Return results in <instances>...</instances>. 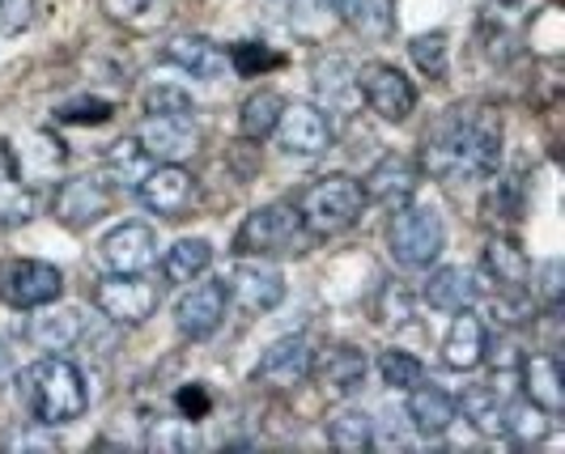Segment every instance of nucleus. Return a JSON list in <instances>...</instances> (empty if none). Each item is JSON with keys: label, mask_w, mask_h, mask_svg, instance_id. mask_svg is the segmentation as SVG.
<instances>
[{"label": "nucleus", "mask_w": 565, "mask_h": 454, "mask_svg": "<svg viewBox=\"0 0 565 454\" xmlns=\"http://www.w3.org/2000/svg\"><path fill=\"white\" fill-rule=\"evenodd\" d=\"M502 162V123L489 111H451L422 144V171L443 183H477Z\"/></svg>", "instance_id": "nucleus-1"}, {"label": "nucleus", "mask_w": 565, "mask_h": 454, "mask_svg": "<svg viewBox=\"0 0 565 454\" xmlns=\"http://www.w3.org/2000/svg\"><path fill=\"white\" fill-rule=\"evenodd\" d=\"M18 396H22V408L34 417V425L43 429L73 425V421H82L85 408H89L82 369L73 366V361H64V357H43V361L22 369Z\"/></svg>", "instance_id": "nucleus-2"}, {"label": "nucleus", "mask_w": 565, "mask_h": 454, "mask_svg": "<svg viewBox=\"0 0 565 454\" xmlns=\"http://www.w3.org/2000/svg\"><path fill=\"white\" fill-rule=\"evenodd\" d=\"M362 183H353L349 174H328L311 183L302 196H298V217H302V229L315 234V238H332V234H344L349 226H358L362 217Z\"/></svg>", "instance_id": "nucleus-3"}, {"label": "nucleus", "mask_w": 565, "mask_h": 454, "mask_svg": "<svg viewBox=\"0 0 565 454\" xmlns=\"http://www.w3.org/2000/svg\"><path fill=\"white\" fill-rule=\"evenodd\" d=\"M443 242H447V229L429 204H399L387 226V247L399 268H413V272L429 268L443 256Z\"/></svg>", "instance_id": "nucleus-4"}, {"label": "nucleus", "mask_w": 565, "mask_h": 454, "mask_svg": "<svg viewBox=\"0 0 565 454\" xmlns=\"http://www.w3.org/2000/svg\"><path fill=\"white\" fill-rule=\"evenodd\" d=\"M302 238H307V229H302V217L294 204H264L243 221L238 238H234V251H243V256H298Z\"/></svg>", "instance_id": "nucleus-5"}, {"label": "nucleus", "mask_w": 565, "mask_h": 454, "mask_svg": "<svg viewBox=\"0 0 565 454\" xmlns=\"http://www.w3.org/2000/svg\"><path fill=\"white\" fill-rule=\"evenodd\" d=\"M64 293V272L43 259H4L0 263V302L13 311H39Z\"/></svg>", "instance_id": "nucleus-6"}, {"label": "nucleus", "mask_w": 565, "mask_h": 454, "mask_svg": "<svg viewBox=\"0 0 565 454\" xmlns=\"http://www.w3.org/2000/svg\"><path fill=\"white\" fill-rule=\"evenodd\" d=\"M89 302L107 314L111 323L137 327L158 311V284L145 281V272H107L103 281H94Z\"/></svg>", "instance_id": "nucleus-7"}, {"label": "nucleus", "mask_w": 565, "mask_h": 454, "mask_svg": "<svg viewBox=\"0 0 565 454\" xmlns=\"http://www.w3.org/2000/svg\"><path fill=\"white\" fill-rule=\"evenodd\" d=\"M137 199H141L153 217L179 221V217L196 204V179L183 171L179 162H158V166H149L145 179L137 183Z\"/></svg>", "instance_id": "nucleus-8"}, {"label": "nucleus", "mask_w": 565, "mask_h": 454, "mask_svg": "<svg viewBox=\"0 0 565 454\" xmlns=\"http://www.w3.org/2000/svg\"><path fill=\"white\" fill-rule=\"evenodd\" d=\"M358 94L366 98L370 111L379 119H387V123H404L417 107V89L396 64H366L358 73Z\"/></svg>", "instance_id": "nucleus-9"}, {"label": "nucleus", "mask_w": 565, "mask_h": 454, "mask_svg": "<svg viewBox=\"0 0 565 454\" xmlns=\"http://www.w3.org/2000/svg\"><path fill=\"white\" fill-rule=\"evenodd\" d=\"M273 132H277V141L289 158H319L332 144V123L311 102H285Z\"/></svg>", "instance_id": "nucleus-10"}, {"label": "nucleus", "mask_w": 565, "mask_h": 454, "mask_svg": "<svg viewBox=\"0 0 565 454\" xmlns=\"http://www.w3.org/2000/svg\"><path fill=\"white\" fill-rule=\"evenodd\" d=\"M226 306H230L226 277H222V281L192 284V289L174 302V327H179L188 340H209V336L222 327Z\"/></svg>", "instance_id": "nucleus-11"}, {"label": "nucleus", "mask_w": 565, "mask_h": 454, "mask_svg": "<svg viewBox=\"0 0 565 454\" xmlns=\"http://www.w3.org/2000/svg\"><path fill=\"white\" fill-rule=\"evenodd\" d=\"M111 199H115L111 183L103 174H82V179L60 183L56 199H52V213L68 229H82V226H94L98 217H107L111 213Z\"/></svg>", "instance_id": "nucleus-12"}, {"label": "nucleus", "mask_w": 565, "mask_h": 454, "mask_svg": "<svg viewBox=\"0 0 565 454\" xmlns=\"http://www.w3.org/2000/svg\"><path fill=\"white\" fill-rule=\"evenodd\" d=\"M98 259L107 272H149L158 263V234L141 221H124L98 242Z\"/></svg>", "instance_id": "nucleus-13"}, {"label": "nucleus", "mask_w": 565, "mask_h": 454, "mask_svg": "<svg viewBox=\"0 0 565 454\" xmlns=\"http://www.w3.org/2000/svg\"><path fill=\"white\" fill-rule=\"evenodd\" d=\"M226 293L230 302H238L247 314H268L285 302V277L268 263H234V272L226 277Z\"/></svg>", "instance_id": "nucleus-14"}, {"label": "nucleus", "mask_w": 565, "mask_h": 454, "mask_svg": "<svg viewBox=\"0 0 565 454\" xmlns=\"http://www.w3.org/2000/svg\"><path fill=\"white\" fill-rule=\"evenodd\" d=\"M311 366H315L311 340L307 336H285V340H277L259 357L255 382H264L273 391H294V387H302L311 378Z\"/></svg>", "instance_id": "nucleus-15"}, {"label": "nucleus", "mask_w": 565, "mask_h": 454, "mask_svg": "<svg viewBox=\"0 0 565 454\" xmlns=\"http://www.w3.org/2000/svg\"><path fill=\"white\" fill-rule=\"evenodd\" d=\"M137 144L149 153V162H183L200 144V128L188 115H149L137 132Z\"/></svg>", "instance_id": "nucleus-16"}, {"label": "nucleus", "mask_w": 565, "mask_h": 454, "mask_svg": "<svg viewBox=\"0 0 565 454\" xmlns=\"http://www.w3.org/2000/svg\"><path fill=\"white\" fill-rule=\"evenodd\" d=\"M366 369H370V361L362 348L337 344V348H328V353H315L311 374L319 378V391H323V396L349 399L353 391L366 387Z\"/></svg>", "instance_id": "nucleus-17"}, {"label": "nucleus", "mask_w": 565, "mask_h": 454, "mask_svg": "<svg viewBox=\"0 0 565 454\" xmlns=\"http://www.w3.org/2000/svg\"><path fill=\"white\" fill-rule=\"evenodd\" d=\"M417 192V162L413 158H404V153H387V158H379L370 174L362 179V196L374 199V204H383V208H399V204H408Z\"/></svg>", "instance_id": "nucleus-18"}, {"label": "nucleus", "mask_w": 565, "mask_h": 454, "mask_svg": "<svg viewBox=\"0 0 565 454\" xmlns=\"http://www.w3.org/2000/svg\"><path fill=\"white\" fill-rule=\"evenodd\" d=\"M484 353H489V332H484L481 314L472 306L455 311L451 332L443 340V361L451 369H477L484 361Z\"/></svg>", "instance_id": "nucleus-19"}, {"label": "nucleus", "mask_w": 565, "mask_h": 454, "mask_svg": "<svg viewBox=\"0 0 565 454\" xmlns=\"http://www.w3.org/2000/svg\"><path fill=\"white\" fill-rule=\"evenodd\" d=\"M167 60L179 64L183 73H192L196 82H217L230 64L226 52L213 39H204V34H174L167 43Z\"/></svg>", "instance_id": "nucleus-20"}, {"label": "nucleus", "mask_w": 565, "mask_h": 454, "mask_svg": "<svg viewBox=\"0 0 565 454\" xmlns=\"http://www.w3.org/2000/svg\"><path fill=\"white\" fill-rule=\"evenodd\" d=\"M455 417H459L455 396H447L443 387H434V382L429 387L425 382L413 387V396H408V425L417 429L422 437H443L455 425Z\"/></svg>", "instance_id": "nucleus-21"}, {"label": "nucleus", "mask_w": 565, "mask_h": 454, "mask_svg": "<svg viewBox=\"0 0 565 454\" xmlns=\"http://www.w3.org/2000/svg\"><path fill=\"white\" fill-rule=\"evenodd\" d=\"M4 158L13 162V171L22 179H47L64 166V144L52 132H30L18 141V149H13V141H4Z\"/></svg>", "instance_id": "nucleus-22"}, {"label": "nucleus", "mask_w": 565, "mask_h": 454, "mask_svg": "<svg viewBox=\"0 0 565 454\" xmlns=\"http://www.w3.org/2000/svg\"><path fill=\"white\" fill-rule=\"evenodd\" d=\"M26 336L43 353H64V348H73V344L82 340V314L68 311V306H39V314L26 323Z\"/></svg>", "instance_id": "nucleus-23"}, {"label": "nucleus", "mask_w": 565, "mask_h": 454, "mask_svg": "<svg viewBox=\"0 0 565 454\" xmlns=\"http://www.w3.org/2000/svg\"><path fill=\"white\" fill-rule=\"evenodd\" d=\"M523 391H527V403H536L540 412L557 417L565 408V391H562V361L553 353H540V357H527L523 361Z\"/></svg>", "instance_id": "nucleus-24"}, {"label": "nucleus", "mask_w": 565, "mask_h": 454, "mask_svg": "<svg viewBox=\"0 0 565 454\" xmlns=\"http://www.w3.org/2000/svg\"><path fill=\"white\" fill-rule=\"evenodd\" d=\"M425 302H429L434 311H447V314L472 306V302H477L472 272H463V268H438V272H429V281H425Z\"/></svg>", "instance_id": "nucleus-25"}, {"label": "nucleus", "mask_w": 565, "mask_h": 454, "mask_svg": "<svg viewBox=\"0 0 565 454\" xmlns=\"http://www.w3.org/2000/svg\"><path fill=\"white\" fill-rule=\"evenodd\" d=\"M209 263H213V247L204 238H179L162 256V277L170 284H192L196 277L209 272Z\"/></svg>", "instance_id": "nucleus-26"}, {"label": "nucleus", "mask_w": 565, "mask_h": 454, "mask_svg": "<svg viewBox=\"0 0 565 454\" xmlns=\"http://www.w3.org/2000/svg\"><path fill=\"white\" fill-rule=\"evenodd\" d=\"M455 408H459L463 421H472V429L484 433V437H498L502 425H507V403L498 399V391H489V387H468L463 396L455 399Z\"/></svg>", "instance_id": "nucleus-27"}, {"label": "nucleus", "mask_w": 565, "mask_h": 454, "mask_svg": "<svg viewBox=\"0 0 565 454\" xmlns=\"http://www.w3.org/2000/svg\"><path fill=\"white\" fill-rule=\"evenodd\" d=\"M340 13V22L366 39H379L392 30V4L387 0H328Z\"/></svg>", "instance_id": "nucleus-28"}, {"label": "nucleus", "mask_w": 565, "mask_h": 454, "mask_svg": "<svg viewBox=\"0 0 565 454\" xmlns=\"http://www.w3.org/2000/svg\"><path fill=\"white\" fill-rule=\"evenodd\" d=\"M484 263H489V272H493V281L502 284V289H523V284L532 281V263L527 256L507 242V238H493L489 247H484Z\"/></svg>", "instance_id": "nucleus-29"}, {"label": "nucleus", "mask_w": 565, "mask_h": 454, "mask_svg": "<svg viewBox=\"0 0 565 454\" xmlns=\"http://www.w3.org/2000/svg\"><path fill=\"white\" fill-rule=\"evenodd\" d=\"M328 442L337 446V451H370L374 446V421H370L362 408H340L337 417L328 421Z\"/></svg>", "instance_id": "nucleus-30"}, {"label": "nucleus", "mask_w": 565, "mask_h": 454, "mask_svg": "<svg viewBox=\"0 0 565 454\" xmlns=\"http://www.w3.org/2000/svg\"><path fill=\"white\" fill-rule=\"evenodd\" d=\"M281 94H273V89H259L252 94L247 102H243V115H238V132L247 137V141H264V137H273V128H277V119H281Z\"/></svg>", "instance_id": "nucleus-31"}, {"label": "nucleus", "mask_w": 565, "mask_h": 454, "mask_svg": "<svg viewBox=\"0 0 565 454\" xmlns=\"http://www.w3.org/2000/svg\"><path fill=\"white\" fill-rule=\"evenodd\" d=\"M149 171V153H145L137 137L132 141H119L111 144V153H107V166H103V179H111L115 187H137Z\"/></svg>", "instance_id": "nucleus-32"}, {"label": "nucleus", "mask_w": 565, "mask_h": 454, "mask_svg": "<svg viewBox=\"0 0 565 454\" xmlns=\"http://www.w3.org/2000/svg\"><path fill=\"white\" fill-rule=\"evenodd\" d=\"M34 192L13 183V179H0V229H18L34 221Z\"/></svg>", "instance_id": "nucleus-33"}, {"label": "nucleus", "mask_w": 565, "mask_h": 454, "mask_svg": "<svg viewBox=\"0 0 565 454\" xmlns=\"http://www.w3.org/2000/svg\"><path fill=\"white\" fill-rule=\"evenodd\" d=\"M379 374H383V382L396 387V391H413L417 382H425V366L413 353H404V348H387V353L379 357Z\"/></svg>", "instance_id": "nucleus-34"}, {"label": "nucleus", "mask_w": 565, "mask_h": 454, "mask_svg": "<svg viewBox=\"0 0 565 454\" xmlns=\"http://www.w3.org/2000/svg\"><path fill=\"white\" fill-rule=\"evenodd\" d=\"M145 115H192L196 111V102H192V94L183 86H174V82H153V86L145 89Z\"/></svg>", "instance_id": "nucleus-35"}, {"label": "nucleus", "mask_w": 565, "mask_h": 454, "mask_svg": "<svg viewBox=\"0 0 565 454\" xmlns=\"http://www.w3.org/2000/svg\"><path fill=\"white\" fill-rule=\"evenodd\" d=\"M502 433H510L514 442H540V437H548V412H540L536 403H514L507 408Z\"/></svg>", "instance_id": "nucleus-36"}, {"label": "nucleus", "mask_w": 565, "mask_h": 454, "mask_svg": "<svg viewBox=\"0 0 565 454\" xmlns=\"http://www.w3.org/2000/svg\"><path fill=\"white\" fill-rule=\"evenodd\" d=\"M408 52L417 60V68L429 73V77H443V73H447V34H443V30L417 34V39L408 43Z\"/></svg>", "instance_id": "nucleus-37"}, {"label": "nucleus", "mask_w": 565, "mask_h": 454, "mask_svg": "<svg viewBox=\"0 0 565 454\" xmlns=\"http://www.w3.org/2000/svg\"><path fill=\"white\" fill-rule=\"evenodd\" d=\"M111 115H115V102L94 98V94H85V98H68V102H60L56 107L60 123H107Z\"/></svg>", "instance_id": "nucleus-38"}, {"label": "nucleus", "mask_w": 565, "mask_h": 454, "mask_svg": "<svg viewBox=\"0 0 565 454\" xmlns=\"http://www.w3.org/2000/svg\"><path fill=\"white\" fill-rule=\"evenodd\" d=\"M149 446H153V451H196L200 437H196V429H192V421L183 417V421H162V425H153Z\"/></svg>", "instance_id": "nucleus-39"}, {"label": "nucleus", "mask_w": 565, "mask_h": 454, "mask_svg": "<svg viewBox=\"0 0 565 454\" xmlns=\"http://www.w3.org/2000/svg\"><path fill=\"white\" fill-rule=\"evenodd\" d=\"M230 64H234V73H243V77H255V73H268V68H277L281 56L277 52H268L264 43H238V47H230Z\"/></svg>", "instance_id": "nucleus-40"}, {"label": "nucleus", "mask_w": 565, "mask_h": 454, "mask_svg": "<svg viewBox=\"0 0 565 454\" xmlns=\"http://www.w3.org/2000/svg\"><path fill=\"white\" fill-rule=\"evenodd\" d=\"M34 22V0H0V34H22Z\"/></svg>", "instance_id": "nucleus-41"}, {"label": "nucleus", "mask_w": 565, "mask_h": 454, "mask_svg": "<svg viewBox=\"0 0 565 454\" xmlns=\"http://www.w3.org/2000/svg\"><path fill=\"white\" fill-rule=\"evenodd\" d=\"M174 403H179V412H183L188 421L209 417V408H213V399H209V391H204V382H188V387L174 396Z\"/></svg>", "instance_id": "nucleus-42"}, {"label": "nucleus", "mask_w": 565, "mask_h": 454, "mask_svg": "<svg viewBox=\"0 0 565 454\" xmlns=\"http://www.w3.org/2000/svg\"><path fill=\"white\" fill-rule=\"evenodd\" d=\"M540 293V302L548 306V311H557V302H562V263L557 259H548L544 268H540V284H532Z\"/></svg>", "instance_id": "nucleus-43"}, {"label": "nucleus", "mask_w": 565, "mask_h": 454, "mask_svg": "<svg viewBox=\"0 0 565 454\" xmlns=\"http://www.w3.org/2000/svg\"><path fill=\"white\" fill-rule=\"evenodd\" d=\"M98 4H103V13L111 22H132V18H141L153 0H98Z\"/></svg>", "instance_id": "nucleus-44"}, {"label": "nucleus", "mask_w": 565, "mask_h": 454, "mask_svg": "<svg viewBox=\"0 0 565 454\" xmlns=\"http://www.w3.org/2000/svg\"><path fill=\"white\" fill-rule=\"evenodd\" d=\"M4 446L9 451H56V437H47V433H13V437H4Z\"/></svg>", "instance_id": "nucleus-45"}, {"label": "nucleus", "mask_w": 565, "mask_h": 454, "mask_svg": "<svg viewBox=\"0 0 565 454\" xmlns=\"http://www.w3.org/2000/svg\"><path fill=\"white\" fill-rule=\"evenodd\" d=\"M9 369H13V357H9V348H4V340H0V387L9 382Z\"/></svg>", "instance_id": "nucleus-46"}, {"label": "nucleus", "mask_w": 565, "mask_h": 454, "mask_svg": "<svg viewBox=\"0 0 565 454\" xmlns=\"http://www.w3.org/2000/svg\"><path fill=\"white\" fill-rule=\"evenodd\" d=\"M502 4H519V0H502Z\"/></svg>", "instance_id": "nucleus-47"}]
</instances>
